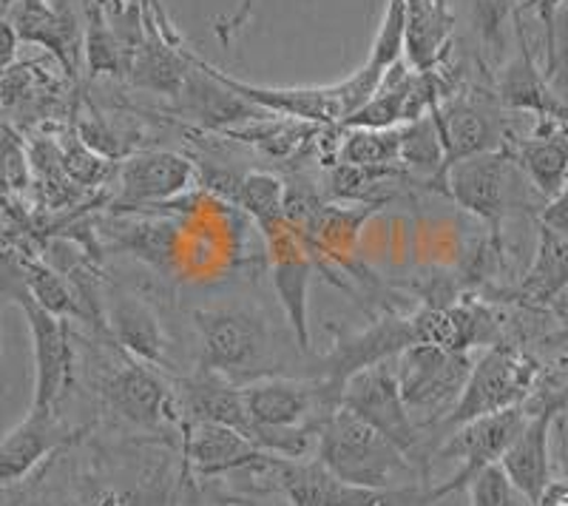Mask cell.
I'll list each match as a JSON object with an SVG mask.
<instances>
[{"label":"cell","instance_id":"8fae6325","mask_svg":"<svg viewBox=\"0 0 568 506\" xmlns=\"http://www.w3.org/2000/svg\"><path fill=\"white\" fill-rule=\"evenodd\" d=\"M509 171L511 160L506 149L466 156L449 165L438 182V191L489 225V234H500L506 209H509Z\"/></svg>","mask_w":568,"mask_h":506},{"label":"cell","instance_id":"7a4b0ae2","mask_svg":"<svg viewBox=\"0 0 568 506\" xmlns=\"http://www.w3.org/2000/svg\"><path fill=\"white\" fill-rule=\"evenodd\" d=\"M542 382V367L531 353L517 344H489L484 356L475 358L469 378L460 389L453 413L444 418V427L453 429L471 418H484L500 409L524 407Z\"/></svg>","mask_w":568,"mask_h":506},{"label":"cell","instance_id":"2e32d148","mask_svg":"<svg viewBox=\"0 0 568 506\" xmlns=\"http://www.w3.org/2000/svg\"><path fill=\"white\" fill-rule=\"evenodd\" d=\"M566 402L542 407L526 418L524 429L500 455L497 467L504 469L511 487L524 495L531 506L542 498L551 480V433L562 422Z\"/></svg>","mask_w":568,"mask_h":506},{"label":"cell","instance_id":"d4e9b609","mask_svg":"<svg viewBox=\"0 0 568 506\" xmlns=\"http://www.w3.org/2000/svg\"><path fill=\"white\" fill-rule=\"evenodd\" d=\"M105 327H109L111 338L125 356L136 358V362L149 364V367H165V336H162V325L156 313L151 311L142 298L120 293L109 302V313H105Z\"/></svg>","mask_w":568,"mask_h":506},{"label":"cell","instance_id":"d6a6232c","mask_svg":"<svg viewBox=\"0 0 568 506\" xmlns=\"http://www.w3.org/2000/svg\"><path fill=\"white\" fill-rule=\"evenodd\" d=\"M58 149H60V165H63V174L69 176L74 185H83V189H98V185H105V182L114 176L116 165L105 156L94 154L89 145H83L78 140V134L71 129H65L63 134L58 136Z\"/></svg>","mask_w":568,"mask_h":506},{"label":"cell","instance_id":"f546056e","mask_svg":"<svg viewBox=\"0 0 568 506\" xmlns=\"http://www.w3.org/2000/svg\"><path fill=\"white\" fill-rule=\"evenodd\" d=\"M14 271H18V280L23 285V291L40 307H45V311L60 318H83L78 296H74V291H71L69 280H65L63 273L49 267L45 262L34 260V256H14Z\"/></svg>","mask_w":568,"mask_h":506},{"label":"cell","instance_id":"ab89813d","mask_svg":"<svg viewBox=\"0 0 568 506\" xmlns=\"http://www.w3.org/2000/svg\"><path fill=\"white\" fill-rule=\"evenodd\" d=\"M18 34H14L12 23H9L7 14H0V78L18 63Z\"/></svg>","mask_w":568,"mask_h":506},{"label":"cell","instance_id":"60d3db41","mask_svg":"<svg viewBox=\"0 0 568 506\" xmlns=\"http://www.w3.org/2000/svg\"><path fill=\"white\" fill-rule=\"evenodd\" d=\"M540 225L551 227L557 234H566V194L555 196V200H546V211H540Z\"/></svg>","mask_w":568,"mask_h":506},{"label":"cell","instance_id":"484cf974","mask_svg":"<svg viewBox=\"0 0 568 506\" xmlns=\"http://www.w3.org/2000/svg\"><path fill=\"white\" fill-rule=\"evenodd\" d=\"M568 282V242L566 234H557L551 227L540 225L537 231L535 260L526 271L524 282L517 287V296H526L537 305H557L562 311Z\"/></svg>","mask_w":568,"mask_h":506},{"label":"cell","instance_id":"6da1fadb","mask_svg":"<svg viewBox=\"0 0 568 506\" xmlns=\"http://www.w3.org/2000/svg\"><path fill=\"white\" fill-rule=\"evenodd\" d=\"M313 453L322 467L355 487L400 489L395 480L407 478L415 469L393 442L344 407H333L318 424Z\"/></svg>","mask_w":568,"mask_h":506},{"label":"cell","instance_id":"7402d4cb","mask_svg":"<svg viewBox=\"0 0 568 506\" xmlns=\"http://www.w3.org/2000/svg\"><path fill=\"white\" fill-rule=\"evenodd\" d=\"M71 98H65L63 80L54 78L43 63H14L3 78H0V118L14 114V118L29 120H52L60 118V111H71Z\"/></svg>","mask_w":568,"mask_h":506},{"label":"cell","instance_id":"8d00e7d4","mask_svg":"<svg viewBox=\"0 0 568 506\" xmlns=\"http://www.w3.org/2000/svg\"><path fill=\"white\" fill-rule=\"evenodd\" d=\"M566 0H517L520 12H531L546 29V74L557 78V14Z\"/></svg>","mask_w":568,"mask_h":506},{"label":"cell","instance_id":"4fadbf2b","mask_svg":"<svg viewBox=\"0 0 568 506\" xmlns=\"http://www.w3.org/2000/svg\"><path fill=\"white\" fill-rule=\"evenodd\" d=\"M242 404L253 427L298 429L311 427L318 433L329 409L338 402L318 382L296 378H258L242 387Z\"/></svg>","mask_w":568,"mask_h":506},{"label":"cell","instance_id":"30bf717a","mask_svg":"<svg viewBox=\"0 0 568 506\" xmlns=\"http://www.w3.org/2000/svg\"><path fill=\"white\" fill-rule=\"evenodd\" d=\"M116 196L111 209H160L180 200L196 185V163L169 149H140L123 156L114 169Z\"/></svg>","mask_w":568,"mask_h":506},{"label":"cell","instance_id":"836d02e7","mask_svg":"<svg viewBox=\"0 0 568 506\" xmlns=\"http://www.w3.org/2000/svg\"><path fill=\"white\" fill-rule=\"evenodd\" d=\"M404 23H407V0H384L382 20L364 63L367 69L384 74L389 65L404 58Z\"/></svg>","mask_w":568,"mask_h":506},{"label":"cell","instance_id":"44dd1931","mask_svg":"<svg viewBox=\"0 0 568 506\" xmlns=\"http://www.w3.org/2000/svg\"><path fill=\"white\" fill-rule=\"evenodd\" d=\"M455 12L449 0H407L404 23V63L415 72H429L449 60L455 43Z\"/></svg>","mask_w":568,"mask_h":506},{"label":"cell","instance_id":"ee69618b","mask_svg":"<svg viewBox=\"0 0 568 506\" xmlns=\"http://www.w3.org/2000/svg\"><path fill=\"white\" fill-rule=\"evenodd\" d=\"M0 356H3V351H0Z\"/></svg>","mask_w":568,"mask_h":506},{"label":"cell","instance_id":"f35d334b","mask_svg":"<svg viewBox=\"0 0 568 506\" xmlns=\"http://www.w3.org/2000/svg\"><path fill=\"white\" fill-rule=\"evenodd\" d=\"M116 3H125V7H134L140 9L142 14H149V18L156 23V29H160L162 38L169 40L171 45H182V34L176 32L174 20H171L169 9H165L162 0H116Z\"/></svg>","mask_w":568,"mask_h":506},{"label":"cell","instance_id":"3957f363","mask_svg":"<svg viewBox=\"0 0 568 506\" xmlns=\"http://www.w3.org/2000/svg\"><path fill=\"white\" fill-rule=\"evenodd\" d=\"M471 364V353L444 351L435 344H409L393 358L400 398L409 413H418L420 427L440 424L453 413Z\"/></svg>","mask_w":568,"mask_h":506},{"label":"cell","instance_id":"d590c367","mask_svg":"<svg viewBox=\"0 0 568 506\" xmlns=\"http://www.w3.org/2000/svg\"><path fill=\"white\" fill-rule=\"evenodd\" d=\"M466 489H469V506H531L524 495L511 487L509 478L497 464L475 475Z\"/></svg>","mask_w":568,"mask_h":506},{"label":"cell","instance_id":"ba28073f","mask_svg":"<svg viewBox=\"0 0 568 506\" xmlns=\"http://www.w3.org/2000/svg\"><path fill=\"white\" fill-rule=\"evenodd\" d=\"M338 407L349 409L355 418H362L373 429L393 442L409 462H418L420 435L418 424L409 416L407 404L400 398L398 382H395L393 358L382 364H373L367 371H358L342 384L338 393Z\"/></svg>","mask_w":568,"mask_h":506},{"label":"cell","instance_id":"9a60e30c","mask_svg":"<svg viewBox=\"0 0 568 506\" xmlns=\"http://www.w3.org/2000/svg\"><path fill=\"white\" fill-rule=\"evenodd\" d=\"M415 344L413 322L409 316H384L378 322L367 327L362 333H353L347 338H338L336 347L329 351V356L324 358L322 376L316 378L329 396L338 402V393H342V384L347 382L353 373L367 371L373 364L389 362V358L398 356L404 347Z\"/></svg>","mask_w":568,"mask_h":506},{"label":"cell","instance_id":"7c38bea8","mask_svg":"<svg viewBox=\"0 0 568 506\" xmlns=\"http://www.w3.org/2000/svg\"><path fill=\"white\" fill-rule=\"evenodd\" d=\"M429 120H433L435 134H438L444 171L466 160V156L504 149L506 125L491 109L489 94L475 98L466 89L455 91L453 98H446L444 103L429 111ZM444 171H440V176H444Z\"/></svg>","mask_w":568,"mask_h":506},{"label":"cell","instance_id":"7bdbcfd3","mask_svg":"<svg viewBox=\"0 0 568 506\" xmlns=\"http://www.w3.org/2000/svg\"><path fill=\"white\" fill-rule=\"evenodd\" d=\"M12 3H14V0H0V14L7 12V9H9V7H12Z\"/></svg>","mask_w":568,"mask_h":506},{"label":"cell","instance_id":"4dcf8cb0","mask_svg":"<svg viewBox=\"0 0 568 506\" xmlns=\"http://www.w3.org/2000/svg\"><path fill=\"white\" fill-rule=\"evenodd\" d=\"M398 165L407 176H418L438 191L444 156H440L438 134H435L429 114L415 120V123L398 125Z\"/></svg>","mask_w":568,"mask_h":506},{"label":"cell","instance_id":"83f0119b","mask_svg":"<svg viewBox=\"0 0 568 506\" xmlns=\"http://www.w3.org/2000/svg\"><path fill=\"white\" fill-rule=\"evenodd\" d=\"M318 129L322 125L302 123V120L293 118H276V114H262V118L233 125V129L222 131V134L233 136L240 143L253 145L262 154L276 156V160H291L304 145L313 143V136L318 134Z\"/></svg>","mask_w":568,"mask_h":506},{"label":"cell","instance_id":"4316f807","mask_svg":"<svg viewBox=\"0 0 568 506\" xmlns=\"http://www.w3.org/2000/svg\"><path fill=\"white\" fill-rule=\"evenodd\" d=\"M114 247L131 253L156 271H174L182 256L180 227L160 216H131L120 222L114 234Z\"/></svg>","mask_w":568,"mask_h":506},{"label":"cell","instance_id":"e0dca14e","mask_svg":"<svg viewBox=\"0 0 568 506\" xmlns=\"http://www.w3.org/2000/svg\"><path fill=\"white\" fill-rule=\"evenodd\" d=\"M103 398L116 416L136 427H160L174 413V389L154 367L125 356L103 382Z\"/></svg>","mask_w":568,"mask_h":506},{"label":"cell","instance_id":"5b68a950","mask_svg":"<svg viewBox=\"0 0 568 506\" xmlns=\"http://www.w3.org/2000/svg\"><path fill=\"white\" fill-rule=\"evenodd\" d=\"M14 271V262H12ZM0 296L14 298V305L23 311L32 336V356H34V393L32 407L40 413H58L65 393L74 378V351H71V336L65 318L54 316L45 307H40L18 280V271L12 276V285L0 287Z\"/></svg>","mask_w":568,"mask_h":506},{"label":"cell","instance_id":"e575fe53","mask_svg":"<svg viewBox=\"0 0 568 506\" xmlns=\"http://www.w3.org/2000/svg\"><path fill=\"white\" fill-rule=\"evenodd\" d=\"M517 0H475L471 3V20L478 32L484 63L500 60L506 52V23L515 18Z\"/></svg>","mask_w":568,"mask_h":506},{"label":"cell","instance_id":"9c48e42d","mask_svg":"<svg viewBox=\"0 0 568 506\" xmlns=\"http://www.w3.org/2000/svg\"><path fill=\"white\" fill-rule=\"evenodd\" d=\"M258 234L265 240L271 285L278 298V307L284 311V318L291 322L298 351L307 353L311 351V285L316 260H313L311 247L296 234V227L284 216Z\"/></svg>","mask_w":568,"mask_h":506},{"label":"cell","instance_id":"cb8c5ba5","mask_svg":"<svg viewBox=\"0 0 568 506\" xmlns=\"http://www.w3.org/2000/svg\"><path fill=\"white\" fill-rule=\"evenodd\" d=\"M191 69L185 54V43L171 45L162 38L154 23L145 27L142 38L131 45L129 65H125V80L134 89L151 91V94H165L176 98L185 83V74Z\"/></svg>","mask_w":568,"mask_h":506},{"label":"cell","instance_id":"f1b7e54d","mask_svg":"<svg viewBox=\"0 0 568 506\" xmlns=\"http://www.w3.org/2000/svg\"><path fill=\"white\" fill-rule=\"evenodd\" d=\"M284 185L287 182L271 171H236L225 202L245 211L256 231H265L284 216Z\"/></svg>","mask_w":568,"mask_h":506},{"label":"cell","instance_id":"74e56055","mask_svg":"<svg viewBox=\"0 0 568 506\" xmlns=\"http://www.w3.org/2000/svg\"><path fill=\"white\" fill-rule=\"evenodd\" d=\"M256 3L258 0H240L231 14H222V18L213 20V32H216V38H220L222 45H231L233 40L245 32L253 12H256Z\"/></svg>","mask_w":568,"mask_h":506},{"label":"cell","instance_id":"1f68e13d","mask_svg":"<svg viewBox=\"0 0 568 506\" xmlns=\"http://www.w3.org/2000/svg\"><path fill=\"white\" fill-rule=\"evenodd\" d=\"M336 163L355 169H400L398 129H338ZM404 171V169H400Z\"/></svg>","mask_w":568,"mask_h":506},{"label":"cell","instance_id":"d6986e66","mask_svg":"<svg viewBox=\"0 0 568 506\" xmlns=\"http://www.w3.org/2000/svg\"><path fill=\"white\" fill-rule=\"evenodd\" d=\"M69 435L58 413L29 409L27 418L0 438V493L27 480L40 462L69 442Z\"/></svg>","mask_w":568,"mask_h":506},{"label":"cell","instance_id":"277c9868","mask_svg":"<svg viewBox=\"0 0 568 506\" xmlns=\"http://www.w3.org/2000/svg\"><path fill=\"white\" fill-rule=\"evenodd\" d=\"M253 475L271 480V489L282 493L291 506H420V493L415 487H355L336 478L316 458L267 455V462L253 469Z\"/></svg>","mask_w":568,"mask_h":506},{"label":"cell","instance_id":"8992f818","mask_svg":"<svg viewBox=\"0 0 568 506\" xmlns=\"http://www.w3.org/2000/svg\"><path fill=\"white\" fill-rule=\"evenodd\" d=\"M526 418H529V413L524 407H511L484 418H471V422L449 429L446 442L435 453V462H449V458H455L460 467L449 478L440 480L438 487L420 495V506H433L440 498H446V495L460 493V489L469 487V480L475 475L500 462V455L506 453V447L524 429Z\"/></svg>","mask_w":568,"mask_h":506},{"label":"cell","instance_id":"603a6c76","mask_svg":"<svg viewBox=\"0 0 568 506\" xmlns=\"http://www.w3.org/2000/svg\"><path fill=\"white\" fill-rule=\"evenodd\" d=\"M174 402H180L185 422H205L231 427L251 438V418L242 404V387L213 373L196 371L180 382Z\"/></svg>","mask_w":568,"mask_h":506},{"label":"cell","instance_id":"ac0fdd59","mask_svg":"<svg viewBox=\"0 0 568 506\" xmlns=\"http://www.w3.org/2000/svg\"><path fill=\"white\" fill-rule=\"evenodd\" d=\"M537 125L529 136H517L506 131L504 149L511 165L524 171L542 200H555L566 194L568 185V149H566V120L535 118Z\"/></svg>","mask_w":568,"mask_h":506},{"label":"cell","instance_id":"ffe728a7","mask_svg":"<svg viewBox=\"0 0 568 506\" xmlns=\"http://www.w3.org/2000/svg\"><path fill=\"white\" fill-rule=\"evenodd\" d=\"M185 462L202 478L242 469H258L267 462L265 449L231 427L205 422H185Z\"/></svg>","mask_w":568,"mask_h":506},{"label":"cell","instance_id":"b9f144b4","mask_svg":"<svg viewBox=\"0 0 568 506\" xmlns=\"http://www.w3.org/2000/svg\"><path fill=\"white\" fill-rule=\"evenodd\" d=\"M537 506H568V489H566V480L555 478L546 487V493H542V498L537 500Z\"/></svg>","mask_w":568,"mask_h":506},{"label":"cell","instance_id":"5bb4252c","mask_svg":"<svg viewBox=\"0 0 568 506\" xmlns=\"http://www.w3.org/2000/svg\"><path fill=\"white\" fill-rule=\"evenodd\" d=\"M511 32H515V52L500 63L495 78V103L509 111H526L531 118L566 120V103L560 91L555 89V80L546 74L531 52L529 38L524 29V12L515 9L511 18Z\"/></svg>","mask_w":568,"mask_h":506},{"label":"cell","instance_id":"52a82bcc","mask_svg":"<svg viewBox=\"0 0 568 506\" xmlns=\"http://www.w3.org/2000/svg\"><path fill=\"white\" fill-rule=\"evenodd\" d=\"M200 336V371L236 384L258 367L267 353V325L242 307H205L194 311Z\"/></svg>","mask_w":568,"mask_h":506}]
</instances>
